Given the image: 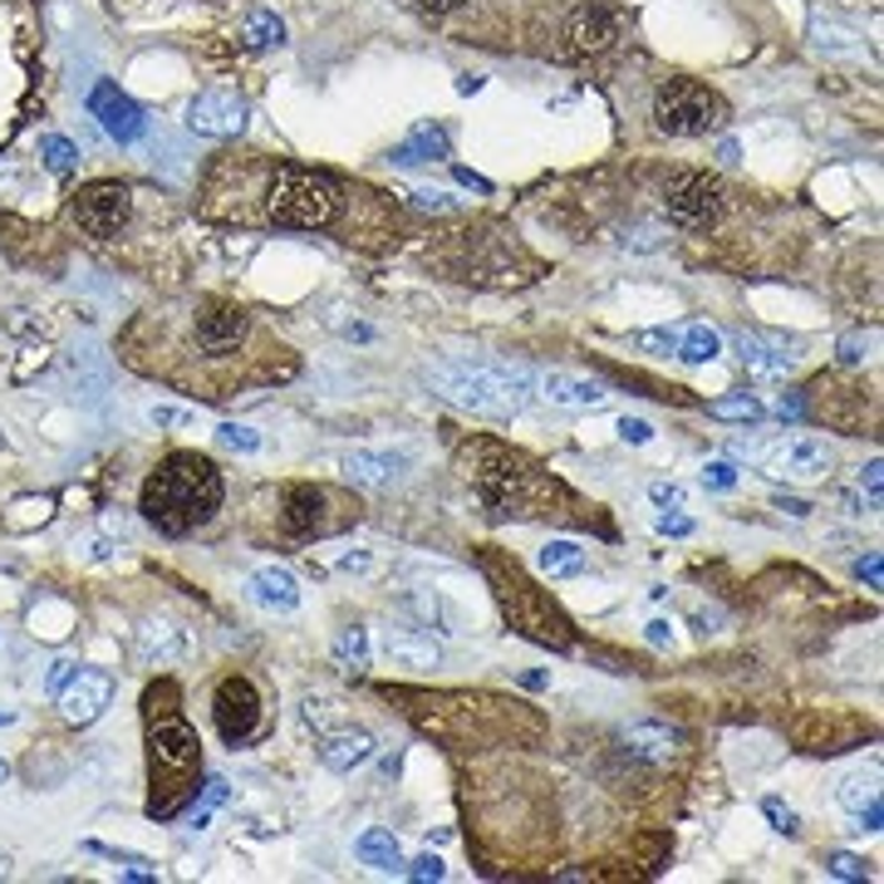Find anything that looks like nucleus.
<instances>
[{"mask_svg":"<svg viewBox=\"0 0 884 884\" xmlns=\"http://www.w3.org/2000/svg\"><path fill=\"white\" fill-rule=\"evenodd\" d=\"M761 467H767L771 477L816 482V477H826V467H831V452H826L821 438H801V433H791V438H781L777 447L761 452Z\"/></svg>","mask_w":884,"mask_h":884,"instance_id":"12","label":"nucleus"},{"mask_svg":"<svg viewBox=\"0 0 884 884\" xmlns=\"http://www.w3.org/2000/svg\"><path fill=\"white\" fill-rule=\"evenodd\" d=\"M777 511H786V516H796V521H806L816 507L806 497H786V491H777Z\"/></svg>","mask_w":884,"mask_h":884,"instance_id":"47","label":"nucleus"},{"mask_svg":"<svg viewBox=\"0 0 884 884\" xmlns=\"http://www.w3.org/2000/svg\"><path fill=\"white\" fill-rule=\"evenodd\" d=\"M487 575L501 585V605H507V615H511V625L521 629L526 639H536V643H551V649H571L575 643V635H571V619L561 615V609L551 605V599L541 595L536 585H526L521 581V571L516 565H501V561H487Z\"/></svg>","mask_w":884,"mask_h":884,"instance_id":"6","label":"nucleus"},{"mask_svg":"<svg viewBox=\"0 0 884 884\" xmlns=\"http://www.w3.org/2000/svg\"><path fill=\"white\" fill-rule=\"evenodd\" d=\"M733 349L742 364H747V374H757V379H786L796 369V354H786L781 344L761 340V334H733Z\"/></svg>","mask_w":884,"mask_h":884,"instance_id":"18","label":"nucleus"},{"mask_svg":"<svg viewBox=\"0 0 884 884\" xmlns=\"http://www.w3.org/2000/svg\"><path fill=\"white\" fill-rule=\"evenodd\" d=\"M340 571H369V555H344Z\"/></svg>","mask_w":884,"mask_h":884,"instance_id":"51","label":"nucleus"},{"mask_svg":"<svg viewBox=\"0 0 884 884\" xmlns=\"http://www.w3.org/2000/svg\"><path fill=\"white\" fill-rule=\"evenodd\" d=\"M443 152H447V138L438 134V128H418L408 143L393 152V158L398 162H423V158H443Z\"/></svg>","mask_w":884,"mask_h":884,"instance_id":"31","label":"nucleus"},{"mask_svg":"<svg viewBox=\"0 0 884 884\" xmlns=\"http://www.w3.org/2000/svg\"><path fill=\"white\" fill-rule=\"evenodd\" d=\"M707 413H713L717 423H761L767 418V408H761L752 393H737V398H717V403H707Z\"/></svg>","mask_w":884,"mask_h":884,"instance_id":"29","label":"nucleus"},{"mask_svg":"<svg viewBox=\"0 0 884 884\" xmlns=\"http://www.w3.org/2000/svg\"><path fill=\"white\" fill-rule=\"evenodd\" d=\"M880 472H884L880 457H875L870 467H860V497H870V507H875V511H880V482H884Z\"/></svg>","mask_w":884,"mask_h":884,"instance_id":"42","label":"nucleus"},{"mask_svg":"<svg viewBox=\"0 0 884 884\" xmlns=\"http://www.w3.org/2000/svg\"><path fill=\"white\" fill-rule=\"evenodd\" d=\"M619 742H625V752L629 757H639V761H669L673 752H679V742H683V733L679 727H669V723H629L625 733H619Z\"/></svg>","mask_w":884,"mask_h":884,"instance_id":"17","label":"nucleus"},{"mask_svg":"<svg viewBox=\"0 0 884 884\" xmlns=\"http://www.w3.org/2000/svg\"><path fill=\"white\" fill-rule=\"evenodd\" d=\"M457 6H467V0H423V10H433V15H452Z\"/></svg>","mask_w":884,"mask_h":884,"instance_id":"50","label":"nucleus"},{"mask_svg":"<svg viewBox=\"0 0 884 884\" xmlns=\"http://www.w3.org/2000/svg\"><path fill=\"white\" fill-rule=\"evenodd\" d=\"M89 114L104 124L108 138H118V143H134V138H143V114H138L134 98L118 94V84H94L89 94Z\"/></svg>","mask_w":884,"mask_h":884,"instance_id":"15","label":"nucleus"},{"mask_svg":"<svg viewBox=\"0 0 884 884\" xmlns=\"http://www.w3.org/2000/svg\"><path fill=\"white\" fill-rule=\"evenodd\" d=\"M242 98H232V94H206V98H196L192 104V128L196 134H236L242 128Z\"/></svg>","mask_w":884,"mask_h":884,"instance_id":"22","label":"nucleus"},{"mask_svg":"<svg viewBox=\"0 0 884 884\" xmlns=\"http://www.w3.org/2000/svg\"><path fill=\"white\" fill-rule=\"evenodd\" d=\"M870 796H880L875 791V777H845V781H840V806H845V811H860Z\"/></svg>","mask_w":884,"mask_h":884,"instance_id":"35","label":"nucleus"},{"mask_svg":"<svg viewBox=\"0 0 884 884\" xmlns=\"http://www.w3.org/2000/svg\"><path fill=\"white\" fill-rule=\"evenodd\" d=\"M330 507H334V497L324 487H290L286 491V531L290 536H330V531H340L344 521H334L330 516Z\"/></svg>","mask_w":884,"mask_h":884,"instance_id":"14","label":"nucleus"},{"mask_svg":"<svg viewBox=\"0 0 884 884\" xmlns=\"http://www.w3.org/2000/svg\"><path fill=\"white\" fill-rule=\"evenodd\" d=\"M477 497H482L487 521H516V516H536V497H531V467L516 452H501V447L482 443L477 447V467H472Z\"/></svg>","mask_w":884,"mask_h":884,"instance_id":"5","label":"nucleus"},{"mask_svg":"<svg viewBox=\"0 0 884 884\" xmlns=\"http://www.w3.org/2000/svg\"><path fill=\"white\" fill-rule=\"evenodd\" d=\"M649 497H653V507H683V487H673V482H653Z\"/></svg>","mask_w":884,"mask_h":884,"instance_id":"46","label":"nucleus"},{"mask_svg":"<svg viewBox=\"0 0 884 884\" xmlns=\"http://www.w3.org/2000/svg\"><path fill=\"white\" fill-rule=\"evenodd\" d=\"M148 816L168 821L196 796V777H202V742L188 727V717L178 713V688L158 683L148 688Z\"/></svg>","mask_w":884,"mask_h":884,"instance_id":"1","label":"nucleus"},{"mask_svg":"<svg viewBox=\"0 0 884 884\" xmlns=\"http://www.w3.org/2000/svg\"><path fill=\"white\" fill-rule=\"evenodd\" d=\"M349 202V188L330 172L295 168L280 162L266 182V222L270 226H295V232H330L340 226Z\"/></svg>","mask_w":884,"mask_h":884,"instance_id":"3","label":"nucleus"},{"mask_svg":"<svg viewBox=\"0 0 884 884\" xmlns=\"http://www.w3.org/2000/svg\"><path fill=\"white\" fill-rule=\"evenodd\" d=\"M286 25L276 15H251V45H280Z\"/></svg>","mask_w":884,"mask_h":884,"instance_id":"39","label":"nucleus"},{"mask_svg":"<svg viewBox=\"0 0 884 884\" xmlns=\"http://www.w3.org/2000/svg\"><path fill=\"white\" fill-rule=\"evenodd\" d=\"M403 875L428 884V880H443V860L438 855H418V860H403Z\"/></svg>","mask_w":884,"mask_h":884,"instance_id":"40","label":"nucleus"},{"mask_svg":"<svg viewBox=\"0 0 884 884\" xmlns=\"http://www.w3.org/2000/svg\"><path fill=\"white\" fill-rule=\"evenodd\" d=\"M251 315L236 310V305H202L192 315V330H188V344L202 349L206 364H232V359L246 354L251 344Z\"/></svg>","mask_w":884,"mask_h":884,"instance_id":"8","label":"nucleus"},{"mask_svg":"<svg viewBox=\"0 0 884 884\" xmlns=\"http://www.w3.org/2000/svg\"><path fill=\"white\" fill-rule=\"evenodd\" d=\"M10 777V767H6V761H0V781H6Z\"/></svg>","mask_w":884,"mask_h":884,"instance_id":"53","label":"nucleus"},{"mask_svg":"<svg viewBox=\"0 0 884 884\" xmlns=\"http://www.w3.org/2000/svg\"><path fill=\"white\" fill-rule=\"evenodd\" d=\"M619 438L625 443H635V447H643V443H653V423H643V418H619Z\"/></svg>","mask_w":884,"mask_h":884,"instance_id":"44","label":"nucleus"},{"mask_svg":"<svg viewBox=\"0 0 884 884\" xmlns=\"http://www.w3.org/2000/svg\"><path fill=\"white\" fill-rule=\"evenodd\" d=\"M216 443H222L226 452H256V447H260V433L246 428V423H222V428H216Z\"/></svg>","mask_w":884,"mask_h":884,"instance_id":"32","label":"nucleus"},{"mask_svg":"<svg viewBox=\"0 0 884 884\" xmlns=\"http://www.w3.org/2000/svg\"><path fill=\"white\" fill-rule=\"evenodd\" d=\"M653 531L659 536H693V521L679 516V511H663V516H653Z\"/></svg>","mask_w":884,"mask_h":884,"instance_id":"45","label":"nucleus"},{"mask_svg":"<svg viewBox=\"0 0 884 884\" xmlns=\"http://www.w3.org/2000/svg\"><path fill=\"white\" fill-rule=\"evenodd\" d=\"M212 723L226 747H242L260 723V693L246 679H222L212 693Z\"/></svg>","mask_w":884,"mask_h":884,"instance_id":"11","label":"nucleus"},{"mask_svg":"<svg viewBox=\"0 0 884 884\" xmlns=\"http://www.w3.org/2000/svg\"><path fill=\"white\" fill-rule=\"evenodd\" d=\"M433 388L447 403L467 413H482V418H516L531 398V379L516 369H491V364H452L433 374Z\"/></svg>","mask_w":884,"mask_h":884,"instance_id":"4","label":"nucleus"},{"mask_svg":"<svg viewBox=\"0 0 884 884\" xmlns=\"http://www.w3.org/2000/svg\"><path fill=\"white\" fill-rule=\"evenodd\" d=\"M108 703H114V679H108L104 669H79L60 693V713H64V723H74V727H89Z\"/></svg>","mask_w":884,"mask_h":884,"instance_id":"13","label":"nucleus"},{"mask_svg":"<svg viewBox=\"0 0 884 884\" xmlns=\"http://www.w3.org/2000/svg\"><path fill=\"white\" fill-rule=\"evenodd\" d=\"M398 472H403L398 452H349L344 457V477L359 487H388Z\"/></svg>","mask_w":884,"mask_h":884,"instance_id":"24","label":"nucleus"},{"mask_svg":"<svg viewBox=\"0 0 884 884\" xmlns=\"http://www.w3.org/2000/svg\"><path fill=\"white\" fill-rule=\"evenodd\" d=\"M374 757V737L369 733H340V737H324V747H320V761L330 771H354L359 761H369Z\"/></svg>","mask_w":884,"mask_h":884,"instance_id":"26","label":"nucleus"},{"mask_svg":"<svg viewBox=\"0 0 884 884\" xmlns=\"http://www.w3.org/2000/svg\"><path fill=\"white\" fill-rule=\"evenodd\" d=\"M226 801V781L222 777H206V786H202V806H196V816H192V826L202 831L206 826V816H212V806H222Z\"/></svg>","mask_w":884,"mask_h":884,"instance_id":"38","label":"nucleus"},{"mask_svg":"<svg viewBox=\"0 0 884 884\" xmlns=\"http://www.w3.org/2000/svg\"><path fill=\"white\" fill-rule=\"evenodd\" d=\"M40 152H45V168H50V172H60V178L74 168V158H79L70 138H45V143H40Z\"/></svg>","mask_w":884,"mask_h":884,"instance_id":"34","label":"nucleus"},{"mask_svg":"<svg viewBox=\"0 0 884 884\" xmlns=\"http://www.w3.org/2000/svg\"><path fill=\"white\" fill-rule=\"evenodd\" d=\"M251 599L266 609H276V615H290L295 605H300V585H295V575L286 571V565H260L256 575L246 581Z\"/></svg>","mask_w":884,"mask_h":884,"instance_id":"20","label":"nucleus"},{"mask_svg":"<svg viewBox=\"0 0 884 884\" xmlns=\"http://www.w3.org/2000/svg\"><path fill=\"white\" fill-rule=\"evenodd\" d=\"M74 673H79V663L54 659V663H50V679H45V693H50V697H60V693H64V683H70Z\"/></svg>","mask_w":884,"mask_h":884,"instance_id":"43","label":"nucleus"},{"mask_svg":"<svg viewBox=\"0 0 884 884\" xmlns=\"http://www.w3.org/2000/svg\"><path fill=\"white\" fill-rule=\"evenodd\" d=\"M226 487L206 457L196 452H172L158 462V472L143 487V516L148 526H158L162 536H192L196 526L216 516Z\"/></svg>","mask_w":884,"mask_h":884,"instance_id":"2","label":"nucleus"},{"mask_svg":"<svg viewBox=\"0 0 884 884\" xmlns=\"http://www.w3.org/2000/svg\"><path fill=\"white\" fill-rule=\"evenodd\" d=\"M717 118H723L717 94H707L703 84H693V79H669L659 94H653V124H659V134H669V138L713 134Z\"/></svg>","mask_w":884,"mask_h":884,"instance_id":"7","label":"nucleus"},{"mask_svg":"<svg viewBox=\"0 0 884 884\" xmlns=\"http://www.w3.org/2000/svg\"><path fill=\"white\" fill-rule=\"evenodd\" d=\"M334 659H340L344 673H369V635L364 629H344L334 639Z\"/></svg>","mask_w":884,"mask_h":884,"instance_id":"30","label":"nucleus"},{"mask_svg":"<svg viewBox=\"0 0 884 884\" xmlns=\"http://www.w3.org/2000/svg\"><path fill=\"white\" fill-rule=\"evenodd\" d=\"M826 870H831L835 880H865L870 865L860 855H845V850H835V855H826Z\"/></svg>","mask_w":884,"mask_h":884,"instance_id":"37","label":"nucleus"},{"mask_svg":"<svg viewBox=\"0 0 884 884\" xmlns=\"http://www.w3.org/2000/svg\"><path fill=\"white\" fill-rule=\"evenodd\" d=\"M643 639H649L653 649H669V643H673V625H669V619H653L649 635H643Z\"/></svg>","mask_w":884,"mask_h":884,"instance_id":"49","label":"nucleus"},{"mask_svg":"<svg viewBox=\"0 0 884 884\" xmlns=\"http://www.w3.org/2000/svg\"><path fill=\"white\" fill-rule=\"evenodd\" d=\"M717 354H723V334H717L713 324H688L679 334V349H673L679 364H713Z\"/></svg>","mask_w":884,"mask_h":884,"instance_id":"28","label":"nucleus"},{"mask_svg":"<svg viewBox=\"0 0 884 884\" xmlns=\"http://www.w3.org/2000/svg\"><path fill=\"white\" fill-rule=\"evenodd\" d=\"M128 216H134V192L118 188V182H89V188H79V196H74V222L89 236H98V242L124 232Z\"/></svg>","mask_w":884,"mask_h":884,"instance_id":"10","label":"nucleus"},{"mask_svg":"<svg viewBox=\"0 0 884 884\" xmlns=\"http://www.w3.org/2000/svg\"><path fill=\"white\" fill-rule=\"evenodd\" d=\"M536 388L555 408H605L609 403V388L599 379H581V374H541Z\"/></svg>","mask_w":884,"mask_h":884,"instance_id":"16","label":"nucleus"},{"mask_svg":"<svg viewBox=\"0 0 884 884\" xmlns=\"http://www.w3.org/2000/svg\"><path fill=\"white\" fill-rule=\"evenodd\" d=\"M609 35H615V25H609V15L599 6H581L571 15V25H565V54L571 60H585V54L605 50Z\"/></svg>","mask_w":884,"mask_h":884,"instance_id":"19","label":"nucleus"},{"mask_svg":"<svg viewBox=\"0 0 884 884\" xmlns=\"http://www.w3.org/2000/svg\"><path fill=\"white\" fill-rule=\"evenodd\" d=\"M6 723H15V713H6V707H0V727H6Z\"/></svg>","mask_w":884,"mask_h":884,"instance_id":"52","label":"nucleus"},{"mask_svg":"<svg viewBox=\"0 0 884 884\" xmlns=\"http://www.w3.org/2000/svg\"><path fill=\"white\" fill-rule=\"evenodd\" d=\"M855 571H860V581H865L870 589H880V585H884V565H880V555H875V551H870L865 561L855 565Z\"/></svg>","mask_w":884,"mask_h":884,"instance_id":"48","label":"nucleus"},{"mask_svg":"<svg viewBox=\"0 0 884 884\" xmlns=\"http://www.w3.org/2000/svg\"><path fill=\"white\" fill-rule=\"evenodd\" d=\"M703 487L733 491V487H737V467H733V462H707V467H703Z\"/></svg>","mask_w":884,"mask_h":884,"instance_id":"41","label":"nucleus"},{"mask_svg":"<svg viewBox=\"0 0 884 884\" xmlns=\"http://www.w3.org/2000/svg\"><path fill=\"white\" fill-rule=\"evenodd\" d=\"M761 816L771 821V831H781V835H801V821H796V811H791V806H781L777 796H767V801H761Z\"/></svg>","mask_w":884,"mask_h":884,"instance_id":"36","label":"nucleus"},{"mask_svg":"<svg viewBox=\"0 0 884 884\" xmlns=\"http://www.w3.org/2000/svg\"><path fill=\"white\" fill-rule=\"evenodd\" d=\"M679 334L683 330H639V334H629V344L643 349V354H663V359H669L673 349H679Z\"/></svg>","mask_w":884,"mask_h":884,"instance_id":"33","label":"nucleus"},{"mask_svg":"<svg viewBox=\"0 0 884 884\" xmlns=\"http://www.w3.org/2000/svg\"><path fill=\"white\" fill-rule=\"evenodd\" d=\"M669 216L688 232H707V226H717V216H723V182L707 178V172H683V178L669 182Z\"/></svg>","mask_w":884,"mask_h":884,"instance_id":"9","label":"nucleus"},{"mask_svg":"<svg viewBox=\"0 0 884 884\" xmlns=\"http://www.w3.org/2000/svg\"><path fill=\"white\" fill-rule=\"evenodd\" d=\"M536 571L545 581H571V575L585 571V551L575 541H545L536 551Z\"/></svg>","mask_w":884,"mask_h":884,"instance_id":"27","label":"nucleus"},{"mask_svg":"<svg viewBox=\"0 0 884 884\" xmlns=\"http://www.w3.org/2000/svg\"><path fill=\"white\" fill-rule=\"evenodd\" d=\"M384 659L393 669H438L443 663V649L433 639H418V635H393L384 639Z\"/></svg>","mask_w":884,"mask_h":884,"instance_id":"23","label":"nucleus"},{"mask_svg":"<svg viewBox=\"0 0 884 884\" xmlns=\"http://www.w3.org/2000/svg\"><path fill=\"white\" fill-rule=\"evenodd\" d=\"M354 855L364 860V865H374V870H384V875H403V845H398V835L393 831H364L354 840Z\"/></svg>","mask_w":884,"mask_h":884,"instance_id":"25","label":"nucleus"},{"mask_svg":"<svg viewBox=\"0 0 884 884\" xmlns=\"http://www.w3.org/2000/svg\"><path fill=\"white\" fill-rule=\"evenodd\" d=\"M138 653H143V663L168 669V663H178L182 653H188V629L168 625V619H148V625L138 629Z\"/></svg>","mask_w":884,"mask_h":884,"instance_id":"21","label":"nucleus"}]
</instances>
